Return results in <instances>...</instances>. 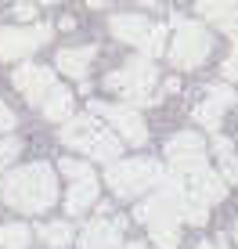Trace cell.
<instances>
[{"label": "cell", "instance_id": "6da1fadb", "mask_svg": "<svg viewBox=\"0 0 238 249\" xmlns=\"http://www.w3.org/2000/svg\"><path fill=\"white\" fill-rule=\"evenodd\" d=\"M0 195L18 213H44L58 199V177L47 162H29V166H18L4 177Z\"/></svg>", "mask_w": 238, "mask_h": 249}, {"label": "cell", "instance_id": "7a4b0ae2", "mask_svg": "<svg viewBox=\"0 0 238 249\" xmlns=\"http://www.w3.org/2000/svg\"><path fill=\"white\" fill-rule=\"evenodd\" d=\"M62 144L83 152V156L98 159V162H116L123 152V137L108 134L94 116H69L62 123Z\"/></svg>", "mask_w": 238, "mask_h": 249}, {"label": "cell", "instance_id": "3957f363", "mask_svg": "<svg viewBox=\"0 0 238 249\" xmlns=\"http://www.w3.org/2000/svg\"><path fill=\"white\" fill-rule=\"evenodd\" d=\"M155 83H159V72H155V65H152V58H130L119 72L105 76V87L116 90L119 98H123L126 105H134V108H144V105L155 101V90H152Z\"/></svg>", "mask_w": 238, "mask_h": 249}, {"label": "cell", "instance_id": "277c9868", "mask_svg": "<svg viewBox=\"0 0 238 249\" xmlns=\"http://www.w3.org/2000/svg\"><path fill=\"white\" fill-rule=\"evenodd\" d=\"M163 177L166 174L155 159H119V162H108L105 181L119 199H137L148 188H159Z\"/></svg>", "mask_w": 238, "mask_h": 249}, {"label": "cell", "instance_id": "5b68a950", "mask_svg": "<svg viewBox=\"0 0 238 249\" xmlns=\"http://www.w3.org/2000/svg\"><path fill=\"white\" fill-rule=\"evenodd\" d=\"M213 51V36L202 22L173 15V40H170V62L177 69H199Z\"/></svg>", "mask_w": 238, "mask_h": 249}, {"label": "cell", "instance_id": "8992f818", "mask_svg": "<svg viewBox=\"0 0 238 249\" xmlns=\"http://www.w3.org/2000/svg\"><path fill=\"white\" fill-rule=\"evenodd\" d=\"M166 162L177 177H195L206 170V141L195 130H181L166 141Z\"/></svg>", "mask_w": 238, "mask_h": 249}, {"label": "cell", "instance_id": "52a82bcc", "mask_svg": "<svg viewBox=\"0 0 238 249\" xmlns=\"http://www.w3.org/2000/svg\"><path fill=\"white\" fill-rule=\"evenodd\" d=\"M51 40V25H0V62H18Z\"/></svg>", "mask_w": 238, "mask_h": 249}, {"label": "cell", "instance_id": "ba28073f", "mask_svg": "<svg viewBox=\"0 0 238 249\" xmlns=\"http://www.w3.org/2000/svg\"><path fill=\"white\" fill-rule=\"evenodd\" d=\"M90 112L105 119L126 144H144V141H148V126H144L141 112L134 105H126V101H123V105H112V101H90Z\"/></svg>", "mask_w": 238, "mask_h": 249}, {"label": "cell", "instance_id": "9c48e42d", "mask_svg": "<svg viewBox=\"0 0 238 249\" xmlns=\"http://www.w3.org/2000/svg\"><path fill=\"white\" fill-rule=\"evenodd\" d=\"M11 83L18 87V94L29 105H44L47 101V94L58 87V80H54V72H51L47 65H36V62H25V65H18L15 69V76H11Z\"/></svg>", "mask_w": 238, "mask_h": 249}, {"label": "cell", "instance_id": "30bf717a", "mask_svg": "<svg viewBox=\"0 0 238 249\" xmlns=\"http://www.w3.org/2000/svg\"><path fill=\"white\" fill-rule=\"evenodd\" d=\"M235 105V87H227V83H213V87L206 90V101L202 105H195L191 119L199 126H206L209 134L220 130V119H224V112Z\"/></svg>", "mask_w": 238, "mask_h": 249}, {"label": "cell", "instance_id": "8fae6325", "mask_svg": "<svg viewBox=\"0 0 238 249\" xmlns=\"http://www.w3.org/2000/svg\"><path fill=\"white\" fill-rule=\"evenodd\" d=\"M123 217H98L80 231V246L83 249H123Z\"/></svg>", "mask_w": 238, "mask_h": 249}, {"label": "cell", "instance_id": "7c38bea8", "mask_svg": "<svg viewBox=\"0 0 238 249\" xmlns=\"http://www.w3.org/2000/svg\"><path fill=\"white\" fill-rule=\"evenodd\" d=\"M195 7L209 25L224 29L227 36H238V0H195Z\"/></svg>", "mask_w": 238, "mask_h": 249}, {"label": "cell", "instance_id": "4fadbf2b", "mask_svg": "<svg viewBox=\"0 0 238 249\" xmlns=\"http://www.w3.org/2000/svg\"><path fill=\"white\" fill-rule=\"evenodd\" d=\"M94 58H98L94 47H62V51H58V58H54V65H58V72H62V76L83 80V76L90 72V65H94Z\"/></svg>", "mask_w": 238, "mask_h": 249}, {"label": "cell", "instance_id": "5bb4252c", "mask_svg": "<svg viewBox=\"0 0 238 249\" xmlns=\"http://www.w3.org/2000/svg\"><path fill=\"white\" fill-rule=\"evenodd\" d=\"M108 29H112V36H116V40L141 47L144 40H148V33H152V22H148V18H141V15H112Z\"/></svg>", "mask_w": 238, "mask_h": 249}, {"label": "cell", "instance_id": "9a60e30c", "mask_svg": "<svg viewBox=\"0 0 238 249\" xmlns=\"http://www.w3.org/2000/svg\"><path fill=\"white\" fill-rule=\"evenodd\" d=\"M184 181H188V192L191 195H199L202 202L206 206H213V202H220L227 195V181L220 174H213V170H202V174H195V177H184Z\"/></svg>", "mask_w": 238, "mask_h": 249}, {"label": "cell", "instance_id": "2e32d148", "mask_svg": "<svg viewBox=\"0 0 238 249\" xmlns=\"http://www.w3.org/2000/svg\"><path fill=\"white\" fill-rule=\"evenodd\" d=\"M94 202H98V181H94V174L72 181V188L65 192V210H69V213H87Z\"/></svg>", "mask_w": 238, "mask_h": 249}, {"label": "cell", "instance_id": "e0dca14e", "mask_svg": "<svg viewBox=\"0 0 238 249\" xmlns=\"http://www.w3.org/2000/svg\"><path fill=\"white\" fill-rule=\"evenodd\" d=\"M40 112H44V119L65 123L69 116H76V98H72V90H65V87H54V90L47 94V101L40 105Z\"/></svg>", "mask_w": 238, "mask_h": 249}, {"label": "cell", "instance_id": "ac0fdd59", "mask_svg": "<svg viewBox=\"0 0 238 249\" xmlns=\"http://www.w3.org/2000/svg\"><path fill=\"white\" fill-rule=\"evenodd\" d=\"M213 156L220 159V177H224L227 184H238V156H235L227 137H217L213 141Z\"/></svg>", "mask_w": 238, "mask_h": 249}, {"label": "cell", "instance_id": "d6986e66", "mask_svg": "<svg viewBox=\"0 0 238 249\" xmlns=\"http://www.w3.org/2000/svg\"><path fill=\"white\" fill-rule=\"evenodd\" d=\"M33 242V231L25 224H0V249H25Z\"/></svg>", "mask_w": 238, "mask_h": 249}, {"label": "cell", "instance_id": "ffe728a7", "mask_svg": "<svg viewBox=\"0 0 238 249\" xmlns=\"http://www.w3.org/2000/svg\"><path fill=\"white\" fill-rule=\"evenodd\" d=\"M40 238H44L51 249H65V246L72 242V228L62 224V220H54V224H44V228H40Z\"/></svg>", "mask_w": 238, "mask_h": 249}, {"label": "cell", "instance_id": "44dd1931", "mask_svg": "<svg viewBox=\"0 0 238 249\" xmlns=\"http://www.w3.org/2000/svg\"><path fill=\"white\" fill-rule=\"evenodd\" d=\"M166 25H152V33H148V40L141 44V51H144V58H159L166 51Z\"/></svg>", "mask_w": 238, "mask_h": 249}, {"label": "cell", "instance_id": "7402d4cb", "mask_svg": "<svg viewBox=\"0 0 238 249\" xmlns=\"http://www.w3.org/2000/svg\"><path fill=\"white\" fill-rule=\"evenodd\" d=\"M152 242L159 249H177L181 246V228H152Z\"/></svg>", "mask_w": 238, "mask_h": 249}, {"label": "cell", "instance_id": "603a6c76", "mask_svg": "<svg viewBox=\"0 0 238 249\" xmlns=\"http://www.w3.org/2000/svg\"><path fill=\"white\" fill-rule=\"evenodd\" d=\"M18 152H22V141H18V137H0V170L11 166V162L18 159Z\"/></svg>", "mask_w": 238, "mask_h": 249}, {"label": "cell", "instance_id": "cb8c5ba5", "mask_svg": "<svg viewBox=\"0 0 238 249\" xmlns=\"http://www.w3.org/2000/svg\"><path fill=\"white\" fill-rule=\"evenodd\" d=\"M58 174L69 177V181H80V177H90V166L87 162H76V159H62L58 162Z\"/></svg>", "mask_w": 238, "mask_h": 249}, {"label": "cell", "instance_id": "d4e9b609", "mask_svg": "<svg viewBox=\"0 0 238 249\" xmlns=\"http://www.w3.org/2000/svg\"><path fill=\"white\" fill-rule=\"evenodd\" d=\"M224 76H227V80H238V36H235V51H231V58L224 62Z\"/></svg>", "mask_w": 238, "mask_h": 249}, {"label": "cell", "instance_id": "484cf974", "mask_svg": "<svg viewBox=\"0 0 238 249\" xmlns=\"http://www.w3.org/2000/svg\"><path fill=\"white\" fill-rule=\"evenodd\" d=\"M11 126H15V112L4 105V101H0V134H4V130H11Z\"/></svg>", "mask_w": 238, "mask_h": 249}, {"label": "cell", "instance_id": "4316f807", "mask_svg": "<svg viewBox=\"0 0 238 249\" xmlns=\"http://www.w3.org/2000/svg\"><path fill=\"white\" fill-rule=\"evenodd\" d=\"M15 15H18V18H33V7L29 4H18V7H15Z\"/></svg>", "mask_w": 238, "mask_h": 249}, {"label": "cell", "instance_id": "83f0119b", "mask_svg": "<svg viewBox=\"0 0 238 249\" xmlns=\"http://www.w3.org/2000/svg\"><path fill=\"white\" fill-rule=\"evenodd\" d=\"M87 4H90V7H105L108 0H87Z\"/></svg>", "mask_w": 238, "mask_h": 249}, {"label": "cell", "instance_id": "f1b7e54d", "mask_svg": "<svg viewBox=\"0 0 238 249\" xmlns=\"http://www.w3.org/2000/svg\"><path fill=\"white\" fill-rule=\"evenodd\" d=\"M231 235H235V246H238V220H235V228H231Z\"/></svg>", "mask_w": 238, "mask_h": 249}, {"label": "cell", "instance_id": "f546056e", "mask_svg": "<svg viewBox=\"0 0 238 249\" xmlns=\"http://www.w3.org/2000/svg\"><path fill=\"white\" fill-rule=\"evenodd\" d=\"M195 249H217V246H209V242H199V246H195Z\"/></svg>", "mask_w": 238, "mask_h": 249}, {"label": "cell", "instance_id": "4dcf8cb0", "mask_svg": "<svg viewBox=\"0 0 238 249\" xmlns=\"http://www.w3.org/2000/svg\"><path fill=\"white\" fill-rule=\"evenodd\" d=\"M137 4H148L152 7V4H163V0H137Z\"/></svg>", "mask_w": 238, "mask_h": 249}, {"label": "cell", "instance_id": "1f68e13d", "mask_svg": "<svg viewBox=\"0 0 238 249\" xmlns=\"http://www.w3.org/2000/svg\"><path fill=\"white\" fill-rule=\"evenodd\" d=\"M40 4H51V0H40Z\"/></svg>", "mask_w": 238, "mask_h": 249}]
</instances>
